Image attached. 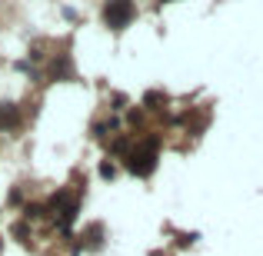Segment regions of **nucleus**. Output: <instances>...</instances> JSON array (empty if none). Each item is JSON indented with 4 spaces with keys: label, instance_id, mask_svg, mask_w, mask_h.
I'll list each match as a JSON object with an SVG mask.
<instances>
[{
    "label": "nucleus",
    "instance_id": "2",
    "mask_svg": "<svg viewBox=\"0 0 263 256\" xmlns=\"http://www.w3.org/2000/svg\"><path fill=\"white\" fill-rule=\"evenodd\" d=\"M103 20H107L114 30L127 27L130 20H134V4H130V0H110V4L103 7Z\"/></svg>",
    "mask_w": 263,
    "mask_h": 256
},
{
    "label": "nucleus",
    "instance_id": "1",
    "mask_svg": "<svg viewBox=\"0 0 263 256\" xmlns=\"http://www.w3.org/2000/svg\"><path fill=\"white\" fill-rule=\"evenodd\" d=\"M157 167V140H143L127 153V170L137 176H150Z\"/></svg>",
    "mask_w": 263,
    "mask_h": 256
},
{
    "label": "nucleus",
    "instance_id": "3",
    "mask_svg": "<svg viewBox=\"0 0 263 256\" xmlns=\"http://www.w3.org/2000/svg\"><path fill=\"white\" fill-rule=\"evenodd\" d=\"M20 127V110L13 103H0V130H17Z\"/></svg>",
    "mask_w": 263,
    "mask_h": 256
},
{
    "label": "nucleus",
    "instance_id": "4",
    "mask_svg": "<svg viewBox=\"0 0 263 256\" xmlns=\"http://www.w3.org/2000/svg\"><path fill=\"white\" fill-rule=\"evenodd\" d=\"M100 176H103V180L114 176V163H103V167H100Z\"/></svg>",
    "mask_w": 263,
    "mask_h": 256
}]
</instances>
